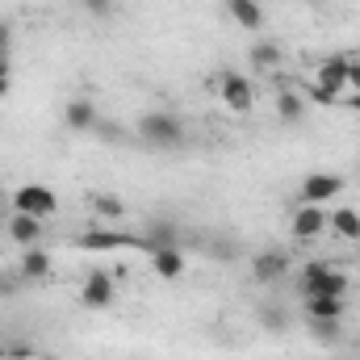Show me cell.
Listing matches in <instances>:
<instances>
[{
  "label": "cell",
  "mask_w": 360,
  "mask_h": 360,
  "mask_svg": "<svg viewBox=\"0 0 360 360\" xmlns=\"http://www.w3.org/2000/svg\"><path fill=\"white\" fill-rule=\"evenodd\" d=\"M139 134H143V143L155 147V151H172V147L184 143V130H180V122L172 113H143V117H139Z\"/></svg>",
  "instance_id": "cell-1"
},
{
  "label": "cell",
  "mask_w": 360,
  "mask_h": 360,
  "mask_svg": "<svg viewBox=\"0 0 360 360\" xmlns=\"http://www.w3.org/2000/svg\"><path fill=\"white\" fill-rule=\"evenodd\" d=\"M8 201H13V214H30V218H38V222H46V218L59 210V197H55L46 184H21Z\"/></svg>",
  "instance_id": "cell-2"
},
{
  "label": "cell",
  "mask_w": 360,
  "mask_h": 360,
  "mask_svg": "<svg viewBox=\"0 0 360 360\" xmlns=\"http://www.w3.org/2000/svg\"><path fill=\"white\" fill-rule=\"evenodd\" d=\"M302 293L306 297H344L348 293V276L327 264H310L302 272Z\"/></svg>",
  "instance_id": "cell-3"
},
{
  "label": "cell",
  "mask_w": 360,
  "mask_h": 360,
  "mask_svg": "<svg viewBox=\"0 0 360 360\" xmlns=\"http://www.w3.org/2000/svg\"><path fill=\"white\" fill-rule=\"evenodd\" d=\"M210 89L222 92V101H226V109L231 113H252V84H248V76H239V72H218L214 80H210Z\"/></svg>",
  "instance_id": "cell-4"
},
{
  "label": "cell",
  "mask_w": 360,
  "mask_h": 360,
  "mask_svg": "<svg viewBox=\"0 0 360 360\" xmlns=\"http://www.w3.org/2000/svg\"><path fill=\"white\" fill-rule=\"evenodd\" d=\"M340 193H344V176L314 172V176H306V184H302V205H323V201H331Z\"/></svg>",
  "instance_id": "cell-5"
},
{
  "label": "cell",
  "mask_w": 360,
  "mask_h": 360,
  "mask_svg": "<svg viewBox=\"0 0 360 360\" xmlns=\"http://www.w3.org/2000/svg\"><path fill=\"white\" fill-rule=\"evenodd\" d=\"M80 302L89 306V310H105V306H113V272L96 269L84 281V289H80Z\"/></svg>",
  "instance_id": "cell-6"
},
{
  "label": "cell",
  "mask_w": 360,
  "mask_h": 360,
  "mask_svg": "<svg viewBox=\"0 0 360 360\" xmlns=\"http://www.w3.org/2000/svg\"><path fill=\"white\" fill-rule=\"evenodd\" d=\"M285 272H289V256H285V252H256V256H252V276H256L260 285L281 281Z\"/></svg>",
  "instance_id": "cell-7"
},
{
  "label": "cell",
  "mask_w": 360,
  "mask_h": 360,
  "mask_svg": "<svg viewBox=\"0 0 360 360\" xmlns=\"http://www.w3.org/2000/svg\"><path fill=\"white\" fill-rule=\"evenodd\" d=\"M323 226H327L323 205H297L293 210V239H319Z\"/></svg>",
  "instance_id": "cell-8"
},
{
  "label": "cell",
  "mask_w": 360,
  "mask_h": 360,
  "mask_svg": "<svg viewBox=\"0 0 360 360\" xmlns=\"http://www.w3.org/2000/svg\"><path fill=\"white\" fill-rule=\"evenodd\" d=\"M63 122H68L72 130L89 134V130H96L101 113H96V105H92L89 96H72V101H68V109H63Z\"/></svg>",
  "instance_id": "cell-9"
},
{
  "label": "cell",
  "mask_w": 360,
  "mask_h": 360,
  "mask_svg": "<svg viewBox=\"0 0 360 360\" xmlns=\"http://www.w3.org/2000/svg\"><path fill=\"white\" fill-rule=\"evenodd\" d=\"M80 248L109 252V248H147V243H143V239H134V235H109V231H92V235H80Z\"/></svg>",
  "instance_id": "cell-10"
},
{
  "label": "cell",
  "mask_w": 360,
  "mask_h": 360,
  "mask_svg": "<svg viewBox=\"0 0 360 360\" xmlns=\"http://www.w3.org/2000/svg\"><path fill=\"white\" fill-rule=\"evenodd\" d=\"M8 235H13L17 243L34 248L46 231H42V222H38V218H30V214H8Z\"/></svg>",
  "instance_id": "cell-11"
},
{
  "label": "cell",
  "mask_w": 360,
  "mask_h": 360,
  "mask_svg": "<svg viewBox=\"0 0 360 360\" xmlns=\"http://www.w3.org/2000/svg\"><path fill=\"white\" fill-rule=\"evenodd\" d=\"M226 13H231L235 25H243V30H260V25H264L260 0H226Z\"/></svg>",
  "instance_id": "cell-12"
},
{
  "label": "cell",
  "mask_w": 360,
  "mask_h": 360,
  "mask_svg": "<svg viewBox=\"0 0 360 360\" xmlns=\"http://www.w3.org/2000/svg\"><path fill=\"white\" fill-rule=\"evenodd\" d=\"M151 264H155V272L164 281H176L180 272H184V256H180V248H155L151 252Z\"/></svg>",
  "instance_id": "cell-13"
},
{
  "label": "cell",
  "mask_w": 360,
  "mask_h": 360,
  "mask_svg": "<svg viewBox=\"0 0 360 360\" xmlns=\"http://www.w3.org/2000/svg\"><path fill=\"white\" fill-rule=\"evenodd\" d=\"M21 276H25V281H46V276H51V256H46L42 248H25V256H21Z\"/></svg>",
  "instance_id": "cell-14"
},
{
  "label": "cell",
  "mask_w": 360,
  "mask_h": 360,
  "mask_svg": "<svg viewBox=\"0 0 360 360\" xmlns=\"http://www.w3.org/2000/svg\"><path fill=\"white\" fill-rule=\"evenodd\" d=\"M327 226H335V235H344V239H360V214L356 210H331L327 214Z\"/></svg>",
  "instance_id": "cell-15"
},
{
  "label": "cell",
  "mask_w": 360,
  "mask_h": 360,
  "mask_svg": "<svg viewBox=\"0 0 360 360\" xmlns=\"http://www.w3.org/2000/svg\"><path fill=\"white\" fill-rule=\"evenodd\" d=\"M310 319H344V297H306Z\"/></svg>",
  "instance_id": "cell-16"
},
{
  "label": "cell",
  "mask_w": 360,
  "mask_h": 360,
  "mask_svg": "<svg viewBox=\"0 0 360 360\" xmlns=\"http://www.w3.org/2000/svg\"><path fill=\"white\" fill-rule=\"evenodd\" d=\"M276 113H281L285 122H302L306 105H302V96H297L293 89H276Z\"/></svg>",
  "instance_id": "cell-17"
},
{
  "label": "cell",
  "mask_w": 360,
  "mask_h": 360,
  "mask_svg": "<svg viewBox=\"0 0 360 360\" xmlns=\"http://www.w3.org/2000/svg\"><path fill=\"white\" fill-rule=\"evenodd\" d=\"M89 205L96 210V214H101V218H113V222H117V218H126V201H122V197H109V193H92Z\"/></svg>",
  "instance_id": "cell-18"
},
{
  "label": "cell",
  "mask_w": 360,
  "mask_h": 360,
  "mask_svg": "<svg viewBox=\"0 0 360 360\" xmlns=\"http://www.w3.org/2000/svg\"><path fill=\"white\" fill-rule=\"evenodd\" d=\"M310 335L331 344V340H340V335H344V327H340V319H310Z\"/></svg>",
  "instance_id": "cell-19"
},
{
  "label": "cell",
  "mask_w": 360,
  "mask_h": 360,
  "mask_svg": "<svg viewBox=\"0 0 360 360\" xmlns=\"http://www.w3.org/2000/svg\"><path fill=\"white\" fill-rule=\"evenodd\" d=\"M252 63H256V68H276V63H281V46H272V42L252 46Z\"/></svg>",
  "instance_id": "cell-20"
},
{
  "label": "cell",
  "mask_w": 360,
  "mask_h": 360,
  "mask_svg": "<svg viewBox=\"0 0 360 360\" xmlns=\"http://www.w3.org/2000/svg\"><path fill=\"white\" fill-rule=\"evenodd\" d=\"M348 92H360V59H348Z\"/></svg>",
  "instance_id": "cell-21"
},
{
  "label": "cell",
  "mask_w": 360,
  "mask_h": 360,
  "mask_svg": "<svg viewBox=\"0 0 360 360\" xmlns=\"http://www.w3.org/2000/svg\"><path fill=\"white\" fill-rule=\"evenodd\" d=\"M80 4H84V8H89V13H96V17H105V13H109V4H113V0H80Z\"/></svg>",
  "instance_id": "cell-22"
},
{
  "label": "cell",
  "mask_w": 360,
  "mask_h": 360,
  "mask_svg": "<svg viewBox=\"0 0 360 360\" xmlns=\"http://www.w3.org/2000/svg\"><path fill=\"white\" fill-rule=\"evenodd\" d=\"M13 63H8V46H4V34H0V76H8Z\"/></svg>",
  "instance_id": "cell-23"
},
{
  "label": "cell",
  "mask_w": 360,
  "mask_h": 360,
  "mask_svg": "<svg viewBox=\"0 0 360 360\" xmlns=\"http://www.w3.org/2000/svg\"><path fill=\"white\" fill-rule=\"evenodd\" d=\"M340 105H348V109H356V113H360V92H352V96H344Z\"/></svg>",
  "instance_id": "cell-24"
},
{
  "label": "cell",
  "mask_w": 360,
  "mask_h": 360,
  "mask_svg": "<svg viewBox=\"0 0 360 360\" xmlns=\"http://www.w3.org/2000/svg\"><path fill=\"white\" fill-rule=\"evenodd\" d=\"M8 89H13V80H8V76H0V101L8 96Z\"/></svg>",
  "instance_id": "cell-25"
},
{
  "label": "cell",
  "mask_w": 360,
  "mask_h": 360,
  "mask_svg": "<svg viewBox=\"0 0 360 360\" xmlns=\"http://www.w3.org/2000/svg\"><path fill=\"white\" fill-rule=\"evenodd\" d=\"M8 210H13V201H8V197H4V193H0V218H4V214H8Z\"/></svg>",
  "instance_id": "cell-26"
},
{
  "label": "cell",
  "mask_w": 360,
  "mask_h": 360,
  "mask_svg": "<svg viewBox=\"0 0 360 360\" xmlns=\"http://www.w3.org/2000/svg\"><path fill=\"white\" fill-rule=\"evenodd\" d=\"M13 356V348H4V344H0V360H8Z\"/></svg>",
  "instance_id": "cell-27"
}]
</instances>
